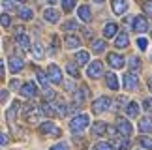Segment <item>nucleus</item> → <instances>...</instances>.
Masks as SVG:
<instances>
[{
    "mask_svg": "<svg viewBox=\"0 0 152 150\" xmlns=\"http://www.w3.org/2000/svg\"><path fill=\"white\" fill-rule=\"evenodd\" d=\"M77 13H79V17H81V21H85V23H88V21L92 19V13H90V8H88V6H81Z\"/></svg>",
    "mask_w": 152,
    "mask_h": 150,
    "instance_id": "19",
    "label": "nucleus"
},
{
    "mask_svg": "<svg viewBox=\"0 0 152 150\" xmlns=\"http://www.w3.org/2000/svg\"><path fill=\"white\" fill-rule=\"evenodd\" d=\"M115 45H116L118 49H124L126 45H128V34H126V32L118 34V36H116V39H115Z\"/></svg>",
    "mask_w": 152,
    "mask_h": 150,
    "instance_id": "22",
    "label": "nucleus"
},
{
    "mask_svg": "<svg viewBox=\"0 0 152 150\" xmlns=\"http://www.w3.org/2000/svg\"><path fill=\"white\" fill-rule=\"evenodd\" d=\"M51 150H69L68 145H64V143H60V145H55V146H51Z\"/></svg>",
    "mask_w": 152,
    "mask_h": 150,
    "instance_id": "40",
    "label": "nucleus"
},
{
    "mask_svg": "<svg viewBox=\"0 0 152 150\" xmlns=\"http://www.w3.org/2000/svg\"><path fill=\"white\" fill-rule=\"evenodd\" d=\"M19 81H17V79H13V81H10V86H11V90H17V88H19Z\"/></svg>",
    "mask_w": 152,
    "mask_h": 150,
    "instance_id": "43",
    "label": "nucleus"
},
{
    "mask_svg": "<svg viewBox=\"0 0 152 150\" xmlns=\"http://www.w3.org/2000/svg\"><path fill=\"white\" fill-rule=\"evenodd\" d=\"M107 62H109L111 68H122L124 66V58H122L120 55H116V53H111L107 56Z\"/></svg>",
    "mask_w": 152,
    "mask_h": 150,
    "instance_id": "11",
    "label": "nucleus"
},
{
    "mask_svg": "<svg viewBox=\"0 0 152 150\" xmlns=\"http://www.w3.org/2000/svg\"><path fill=\"white\" fill-rule=\"evenodd\" d=\"M32 53H34V56L36 58H43V47H42V43H34L32 45Z\"/></svg>",
    "mask_w": 152,
    "mask_h": 150,
    "instance_id": "26",
    "label": "nucleus"
},
{
    "mask_svg": "<svg viewBox=\"0 0 152 150\" xmlns=\"http://www.w3.org/2000/svg\"><path fill=\"white\" fill-rule=\"evenodd\" d=\"M19 17H21V19H25V21H30L32 19V9H28V8L19 9Z\"/></svg>",
    "mask_w": 152,
    "mask_h": 150,
    "instance_id": "29",
    "label": "nucleus"
},
{
    "mask_svg": "<svg viewBox=\"0 0 152 150\" xmlns=\"http://www.w3.org/2000/svg\"><path fill=\"white\" fill-rule=\"evenodd\" d=\"M139 131L150 133L152 131V117H143L141 120H139Z\"/></svg>",
    "mask_w": 152,
    "mask_h": 150,
    "instance_id": "12",
    "label": "nucleus"
},
{
    "mask_svg": "<svg viewBox=\"0 0 152 150\" xmlns=\"http://www.w3.org/2000/svg\"><path fill=\"white\" fill-rule=\"evenodd\" d=\"M21 2H23V0H21Z\"/></svg>",
    "mask_w": 152,
    "mask_h": 150,
    "instance_id": "50",
    "label": "nucleus"
},
{
    "mask_svg": "<svg viewBox=\"0 0 152 150\" xmlns=\"http://www.w3.org/2000/svg\"><path fill=\"white\" fill-rule=\"evenodd\" d=\"M79 45H81V39H79V38H75V36H66V47L77 49Z\"/></svg>",
    "mask_w": 152,
    "mask_h": 150,
    "instance_id": "23",
    "label": "nucleus"
},
{
    "mask_svg": "<svg viewBox=\"0 0 152 150\" xmlns=\"http://www.w3.org/2000/svg\"><path fill=\"white\" fill-rule=\"evenodd\" d=\"M2 73H4V62L0 60V77H2Z\"/></svg>",
    "mask_w": 152,
    "mask_h": 150,
    "instance_id": "46",
    "label": "nucleus"
},
{
    "mask_svg": "<svg viewBox=\"0 0 152 150\" xmlns=\"http://www.w3.org/2000/svg\"><path fill=\"white\" fill-rule=\"evenodd\" d=\"M39 131H42V133H53V135H56V137L60 135V130H58L53 122H43L42 126H39Z\"/></svg>",
    "mask_w": 152,
    "mask_h": 150,
    "instance_id": "10",
    "label": "nucleus"
},
{
    "mask_svg": "<svg viewBox=\"0 0 152 150\" xmlns=\"http://www.w3.org/2000/svg\"><path fill=\"white\" fill-rule=\"evenodd\" d=\"M105 81H107V88H111V90L118 88V79H116L115 73H107L105 75Z\"/></svg>",
    "mask_w": 152,
    "mask_h": 150,
    "instance_id": "18",
    "label": "nucleus"
},
{
    "mask_svg": "<svg viewBox=\"0 0 152 150\" xmlns=\"http://www.w3.org/2000/svg\"><path fill=\"white\" fill-rule=\"evenodd\" d=\"M86 96H88V90H86L85 86L73 92V98H75V103H77V105H81V103H83V101L86 100Z\"/></svg>",
    "mask_w": 152,
    "mask_h": 150,
    "instance_id": "15",
    "label": "nucleus"
},
{
    "mask_svg": "<svg viewBox=\"0 0 152 150\" xmlns=\"http://www.w3.org/2000/svg\"><path fill=\"white\" fill-rule=\"evenodd\" d=\"M62 6H64V11H72L75 8V0H62Z\"/></svg>",
    "mask_w": 152,
    "mask_h": 150,
    "instance_id": "34",
    "label": "nucleus"
},
{
    "mask_svg": "<svg viewBox=\"0 0 152 150\" xmlns=\"http://www.w3.org/2000/svg\"><path fill=\"white\" fill-rule=\"evenodd\" d=\"M137 113H139V105L135 101H130L128 107H126V114L128 117H137Z\"/></svg>",
    "mask_w": 152,
    "mask_h": 150,
    "instance_id": "24",
    "label": "nucleus"
},
{
    "mask_svg": "<svg viewBox=\"0 0 152 150\" xmlns=\"http://www.w3.org/2000/svg\"><path fill=\"white\" fill-rule=\"evenodd\" d=\"M4 8H8V9H13V8H15L13 0H4Z\"/></svg>",
    "mask_w": 152,
    "mask_h": 150,
    "instance_id": "41",
    "label": "nucleus"
},
{
    "mask_svg": "<svg viewBox=\"0 0 152 150\" xmlns=\"http://www.w3.org/2000/svg\"><path fill=\"white\" fill-rule=\"evenodd\" d=\"M23 66H25L23 58H19V56H10V70H11V73H19L23 70Z\"/></svg>",
    "mask_w": 152,
    "mask_h": 150,
    "instance_id": "7",
    "label": "nucleus"
},
{
    "mask_svg": "<svg viewBox=\"0 0 152 150\" xmlns=\"http://www.w3.org/2000/svg\"><path fill=\"white\" fill-rule=\"evenodd\" d=\"M139 145H141V146H145V148H147V150H152V139H150V137H139Z\"/></svg>",
    "mask_w": 152,
    "mask_h": 150,
    "instance_id": "28",
    "label": "nucleus"
},
{
    "mask_svg": "<svg viewBox=\"0 0 152 150\" xmlns=\"http://www.w3.org/2000/svg\"><path fill=\"white\" fill-rule=\"evenodd\" d=\"M66 71L72 75V77H79V70H77V66L72 64V62H69V64H66Z\"/></svg>",
    "mask_w": 152,
    "mask_h": 150,
    "instance_id": "30",
    "label": "nucleus"
},
{
    "mask_svg": "<svg viewBox=\"0 0 152 150\" xmlns=\"http://www.w3.org/2000/svg\"><path fill=\"white\" fill-rule=\"evenodd\" d=\"M111 107V100L107 96H102V98H98V100L94 101V105H92V111H94L96 114H100L103 111H107V109Z\"/></svg>",
    "mask_w": 152,
    "mask_h": 150,
    "instance_id": "2",
    "label": "nucleus"
},
{
    "mask_svg": "<svg viewBox=\"0 0 152 150\" xmlns=\"http://www.w3.org/2000/svg\"><path fill=\"white\" fill-rule=\"evenodd\" d=\"M92 51H96V53L105 51V42H102V39H94V42H92Z\"/></svg>",
    "mask_w": 152,
    "mask_h": 150,
    "instance_id": "27",
    "label": "nucleus"
},
{
    "mask_svg": "<svg viewBox=\"0 0 152 150\" xmlns=\"http://www.w3.org/2000/svg\"><path fill=\"white\" fill-rule=\"evenodd\" d=\"M6 143H8V137H6V135L2 133V131H0V146H4Z\"/></svg>",
    "mask_w": 152,
    "mask_h": 150,
    "instance_id": "45",
    "label": "nucleus"
},
{
    "mask_svg": "<svg viewBox=\"0 0 152 150\" xmlns=\"http://www.w3.org/2000/svg\"><path fill=\"white\" fill-rule=\"evenodd\" d=\"M118 146H120L118 150H130V143H128V141H120Z\"/></svg>",
    "mask_w": 152,
    "mask_h": 150,
    "instance_id": "42",
    "label": "nucleus"
},
{
    "mask_svg": "<svg viewBox=\"0 0 152 150\" xmlns=\"http://www.w3.org/2000/svg\"><path fill=\"white\" fill-rule=\"evenodd\" d=\"M88 60H90V55L86 53V51H79V53L75 55V62H77L79 66H85Z\"/></svg>",
    "mask_w": 152,
    "mask_h": 150,
    "instance_id": "20",
    "label": "nucleus"
},
{
    "mask_svg": "<svg viewBox=\"0 0 152 150\" xmlns=\"http://www.w3.org/2000/svg\"><path fill=\"white\" fill-rule=\"evenodd\" d=\"M137 47L141 49V51H145V49L148 47V42H147L145 38H139V39H137Z\"/></svg>",
    "mask_w": 152,
    "mask_h": 150,
    "instance_id": "37",
    "label": "nucleus"
},
{
    "mask_svg": "<svg viewBox=\"0 0 152 150\" xmlns=\"http://www.w3.org/2000/svg\"><path fill=\"white\" fill-rule=\"evenodd\" d=\"M116 128H118V133L124 135V137H130L132 135V124L128 122L126 118H118L116 120Z\"/></svg>",
    "mask_w": 152,
    "mask_h": 150,
    "instance_id": "5",
    "label": "nucleus"
},
{
    "mask_svg": "<svg viewBox=\"0 0 152 150\" xmlns=\"http://www.w3.org/2000/svg\"><path fill=\"white\" fill-rule=\"evenodd\" d=\"M143 9H145V13H147V15H152V2H150V0L143 4Z\"/></svg>",
    "mask_w": 152,
    "mask_h": 150,
    "instance_id": "38",
    "label": "nucleus"
},
{
    "mask_svg": "<svg viewBox=\"0 0 152 150\" xmlns=\"http://www.w3.org/2000/svg\"><path fill=\"white\" fill-rule=\"evenodd\" d=\"M64 30H68V32H73V30H77V21H66V23H64Z\"/></svg>",
    "mask_w": 152,
    "mask_h": 150,
    "instance_id": "31",
    "label": "nucleus"
},
{
    "mask_svg": "<svg viewBox=\"0 0 152 150\" xmlns=\"http://www.w3.org/2000/svg\"><path fill=\"white\" fill-rule=\"evenodd\" d=\"M47 2H51V4H55V2H56V0H47Z\"/></svg>",
    "mask_w": 152,
    "mask_h": 150,
    "instance_id": "48",
    "label": "nucleus"
},
{
    "mask_svg": "<svg viewBox=\"0 0 152 150\" xmlns=\"http://www.w3.org/2000/svg\"><path fill=\"white\" fill-rule=\"evenodd\" d=\"M124 86L128 90H135L137 88V84H139V79H137V75L135 73H124Z\"/></svg>",
    "mask_w": 152,
    "mask_h": 150,
    "instance_id": "6",
    "label": "nucleus"
},
{
    "mask_svg": "<svg viewBox=\"0 0 152 150\" xmlns=\"http://www.w3.org/2000/svg\"><path fill=\"white\" fill-rule=\"evenodd\" d=\"M94 150H113V146H111L109 143H103L102 141V143H98V145L94 146Z\"/></svg>",
    "mask_w": 152,
    "mask_h": 150,
    "instance_id": "36",
    "label": "nucleus"
},
{
    "mask_svg": "<svg viewBox=\"0 0 152 150\" xmlns=\"http://www.w3.org/2000/svg\"><path fill=\"white\" fill-rule=\"evenodd\" d=\"M38 81H39V84H42L43 88H47V75H45L42 70H38Z\"/></svg>",
    "mask_w": 152,
    "mask_h": 150,
    "instance_id": "33",
    "label": "nucleus"
},
{
    "mask_svg": "<svg viewBox=\"0 0 152 150\" xmlns=\"http://www.w3.org/2000/svg\"><path fill=\"white\" fill-rule=\"evenodd\" d=\"M0 25H2V26H10L11 25V19H10L8 13H2V15H0Z\"/></svg>",
    "mask_w": 152,
    "mask_h": 150,
    "instance_id": "35",
    "label": "nucleus"
},
{
    "mask_svg": "<svg viewBox=\"0 0 152 150\" xmlns=\"http://www.w3.org/2000/svg\"><path fill=\"white\" fill-rule=\"evenodd\" d=\"M6 100H8V92H6V90H0V103H4Z\"/></svg>",
    "mask_w": 152,
    "mask_h": 150,
    "instance_id": "44",
    "label": "nucleus"
},
{
    "mask_svg": "<svg viewBox=\"0 0 152 150\" xmlns=\"http://www.w3.org/2000/svg\"><path fill=\"white\" fill-rule=\"evenodd\" d=\"M94 2H98V4H102V2H103V0H94Z\"/></svg>",
    "mask_w": 152,
    "mask_h": 150,
    "instance_id": "49",
    "label": "nucleus"
},
{
    "mask_svg": "<svg viewBox=\"0 0 152 150\" xmlns=\"http://www.w3.org/2000/svg\"><path fill=\"white\" fill-rule=\"evenodd\" d=\"M116 30H118L116 23H107L105 28H103V36L105 38H113V36H116Z\"/></svg>",
    "mask_w": 152,
    "mask_h": 150,
    "instance_id": "16",
    "label": "nucleus"
},
{
    "mask_svg": "<svg viewBox=\"0 0 152 150\" xmlns=\"http://www.w3.org/2000/svg\"><path fill=\"white\" fill-rule=\"evenodd\" d=\"M17 109H19V103H13V107L8 111V120L10 122H13L15 120V114H17Z\"/></svg>",
    "mask_w": 152,
    "mask_h": 150,
    "instance_id": "32",
    "label": "nucleus"
},
{
    "mask_svg": "<svg viewBox=\"0 0 152 150\" xmlns=\"http://www.w3.org/2000/svg\"><path fill=\"white\" fill-rule=\"evenodd\" d=\"M36 92H38V88H36V84H34L32 81H30V83H26V84L21 88V94H23V96H26V98L36 96Z\"/></svg>",
    "mask_w": 152,
    "mask_h": 150,
    "instance_id": "13",
    "label": "nucleus"
},
{
    "mask_svg": "<svg viewBox=\"0 0 152 150\" xmlns=\"http://www.w3.org/2000/svg\"><path fill=\"white\" fill-rule=\"evenodd\" d=\"M148 88H150V92H152V77L148 79Z\"/></svg>",
    "mask_w": 152,
    "mask_h": 150,
    "instance_id": "47",
    "label": "nucleus"
},
{
    "mask_svg": "<svg viewBox=\"0 0 152 150\" xmlns=\"http://www.w3.org/2000/svg\"><path fill=\"white\" fill-rule=\"evenodd\" d=\"M133 30L135 32H147L148 30V23L145 17H135L133 19Z\"/></svg>",
    "mask_w": 152,
    "mask_h": 150,
    "instance_id": "9",
    "label": "nucleus"
},
{
    "mask_svg": "<svg viewBox=\"0 0 152 150\" xmlns=\"http://www.w3.org/2000/svg\"><path fill=\"white\" fill-rule=\"evenodd\" d=\"M92 133H94V135L107 133V124H105V122H96L94 126H92Z\"/></svg>",
    "mask_w": 152,
    "mask_h": 150,
    "instance_id": "21",
    "label": "nucleus"
},
{
    "mask_svg": "<svg viewBox=\"0 0 152 150\" xmlns=\"http://www.w3.org/2000/svg\"><path fill=\"white\" fill-rule=\"evenodd\" d=\"M86 73H88V77L90 79H98V77H102V73H103V66H102V62H92V64L88 66V70H86Z\"/></svg>",
    "mask_w": 152,
    "mask_h": 150,
    "instance_id": "4",
    "label": "nucleus"
},
{
    "mask_svg": "<svg viewBox=\"0 0 152 150\" xmlns=\"http://www.w3.org/2000/svg\"><path fill=\"white\" fill-rule=\"evenodd\" d=\"M130 70H132V73H135V75H137L139 70H141V60H139L137 56H132V58H130Z\"/></svg>",
    "mask_w": 152,
    "mask_h": 150,
    "instance_id": "25",
    "label": "nucleus"
},
{
    "mask_svg": "<svg viewBox=\"0 0 152 150\" xmlns=\"http://www.w3.org/2000/svg\"><path fill=\"white\" fill-rule=\"evenodd\" d=\"M17 43H19L23 49H30V38L23 32V28H17Z\"/></svg>",
    "mask_w": 152,
    "mask_h": 150,
    "instance_id": "8",
    "label": "nucleus"
},
{
    "mask_svg": "<svg viewBox=\"0 0 152 150\" xmlns=\"http://www.w3.org/2000/svg\"><path fill=\"white\" fill-rule=\"evenodd\" d=\"M88 122H90L88 114H77V117L69 122V128H72L73 133H79V131H83L86 126H88Z\"/></svg>",
    "mask_w": 152,
    "mask_h": 150,
    "instance_id": "1",
    "label": "nucleus"
},
{
    "mask_svg": "<svg viewBox=\"0 0 152 150\" xmlns=\"http://www.w3.org/2000/svg\"><path fill=\"white\" fill-rule=\"evenodd\" d=\"M47 75H49L51 83H55V84H60L62 83V71H60V68H58V66L51 64L49 70H47Z\"/></svg>",
    "mask_w": 152,
    "mask_h": 150,
    "instance_id": "3",
    "label": "nucleus"
},
{
    "mask_svg": "<svg viewBox=\"0 0 152 150\" xmlns=\"http://www.w3.org/2000/svg\"><path fill=\"white\" fill-rule=\"evenodd\" d=\"M143 107H145V111H152V100H150V98H147V100H145L143 101Z\"/></svg>",
    "mask_w": 152,
    "mask_h": 150,
    "instance_id": "39",
    "label": "nucleus"
},
{
    "mask_svg": "<svg viewBox=\"0 0 152 150\" xmlns=\"http://www.w3.org/2000/svg\"><path fill=\"white\" fill-rule=\"evenodd\" d=\"M43 17H45V21H49V23H56L58 19H60L58 11H56V9H53V8L45 9V11H43Z\"/></svg>",
    "mask_w": 152,
    "mask_h": 150,
    "instance_id": "17",
    "label": "nucleus"
},
{
    "mask_svg": "<svg viewBox=\"0 0 152 150\" xmlns=\"http://www.w3.org/2000/svg\"><path fill=\"white\" fill-rule=\"evenodd\" d=\"M126 9H128L126 0H113V11H115L116 15H122Z\"/></svg>",
    "mask_w": 152,
    "mask_h": 150,
    "instance_id": "14",
    "label": "nucleus"
}]
</instances>
